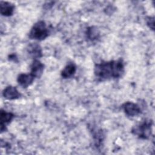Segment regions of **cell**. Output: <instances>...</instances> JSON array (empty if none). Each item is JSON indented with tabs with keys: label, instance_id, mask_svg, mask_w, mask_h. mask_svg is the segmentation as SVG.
Segmentation results:
<instances>
[{
	"label": "cell",
	"instance_id": "6da1fadb",
	"mask_svg": "<svg viewBox=\"0 0 155 155\" xmlns=\"http://www.w3.org/2000/svg\"><path fill=\"white\" fill-rule=\"evenodd\" d=\"M124 72V65L122 59L102 61L94 66L95 76L101 81L111 78H119Z\"/></svg>",
	"mask_w": 155,
	"mask_h": 155
},
{
	"label": "cell",
	"instance_id": "7a4b0ae2",
	"mask_svg": "<svg viewBox=\"0 0 155 155\" xmlns=\"http://www.w3.org/2000/svg\"><path fill=\"white\" fill-rule=\"evenodd\" d=\"M48 35L49 30L45 22L43 21H39L33 25L28 36L31 39L42 41L45 39Z\"/></svg>",
	"mask_w": 155,
	"mask_h": 155
},
{
	"label": "cell",
	"instance_id": "3957f363",
	"mask_svg": "<svg viewBox=\"0 0 155 155\" xmlns=\"http://www.w3.org/2000/svg\"><path fill=\"white\" fill-rule=\"evenodd\" d=\"M152 121L145 120L141 124L135 126L132 129V133L141 139H148L151 133Z\"/></svg>",
	"mask_w": 155,
	"mask_h": 155
},
{
	"label": "cell",
	"instance_id": "277c9868",
	"mask_svg": "<svg viewBox=\"0 0 155 155\" xmlns=\"http://www.w3.org/2000/svg\"><path fill=\"white\" fill-rule=\"evenodd\" d=\"M122 107L125 113L128 116L134 117L142 113L140 107L132 102H126L122 105Z\"/></svg>",
	"mask_w": 155,
	"mask_h": 155
},
{
	"label": "cell",
	"instance_id": "5b68a950",
	"mask_svg": "<svg viewBox=\"0 0 155 155\" xmlns=\"http://www.w3.org/2000/svg\"><path fill=\"white\" fill-rule=\"evenodd\" d=\"M44 65L41 63L39 60L35 59L31 65L30 74H32L35 78H40L44 71Z\"/></svg>",
	"mask_w": 155,
	"mask_h": 155
},
{
	"label": "cell",
	"instance_id": "8992f818",
	"mask_svg": "<svg viewBox=\"0 0 155 155\" xmlns=\"http://www.w3.org/2000/svg\"><path fill=\"white\" fill-rule=\"evenodd\" d=\"M3 96L8 100L16 99L20 97L21 94L15 87L8 86L2 91Z\"/></svg>",
	"mask_w": 155,
	"mask_h": 155
},
{
	"label": "cell",
	"instance_id": "52a82bcc",
	"mask_svg": "<svg viewBox=\"0 0 155 155\" xmlns=\"http://www.w3.org/2000/svg\"><path fill=\"white\" fill-rule=\"evenodd\" d=\"M35 80V77L31 74H20L17 78L18 84L23 88H27L30 86Z\"/></svg>",
	"mask_w": 155,
	"mask_h": 155
},
{
	"label": "cell",
	"instance_id": "ba28073f",
	"mask_svg": "<svg viewBox=\"0 0 155 155\" xmlns=\"http://www.w3.org/2000/svg\"><path fill=\"white\" fill-rule=\"evenodd\" d=\"M15 117V115L10 112H7L1 110L0 114V120H1V132L6 130L5 125L10 123L12 119Z\"/></svg>",
	"mask_w": 155,
	"mask_h": 155
},
{
	"label": "cell",
	"instance_id": "9c48e42d",
	"mask_svg": "<svg viewBox=\"0 0 155 155\" xmlns=\"http://www.w3.org/2000/svg\"><path fill=\"white\" fill-rule=\"evenodd\" d=\"M1 13L5 16H12L14 12L15 5L10 2L1 1L0 2Z\"/></svg>",
	"mask_w": 155,
	"mask_h": 155
},
{
	"label": "cell",
	"instance_id": "30bf717a",
	"mask_svg": "<svg viewBox=\"0 0 155 155\" xmlns=\"http://www.w3.org/2000/svg\"><path fill=\"white\" fill-rule=\"evenodd\" d=\"M27 52L31 57L35 58V59L41 57L42 55L41 48L36 43H33L28 45L27 48Z\"/></svg>",
	"mask_w": 155,
	"mask_h": 155
},
{
	"label": "cell",
	"instance_id": "8fae6325",
	"mask_svg": "<svg viewBox=\"0 0 155 155\" xmlns=\"http://www.w3.org/2000/svg\"><path fill=\"white\" fill-rule=\"evenodd\" d=\"M76 71V65L73 63H69L61 71V76L65 79L70 78L75 74Z\"/></svg>",
	"mask_w": 155,
	"mask_h": 155
},
{
	"label": "cell",
	"instance_id": "7c38bea8",
	"mask_svg": "<svg viewBox=\"0 0 155 155\" xmlns=\"http://www.w3.org/2000/svg\"><path fill=\"white\" fill-rule=\"evenodd\" d=\"M86 36L87 38L90 41L97 40L99 38V30L96 27H90L87 29Z\"/></svg>",
	"mask_w": 155,
	"mask_h": 155
},
{
	"label": "cell",
	"instance_id": "4fadbf2b",
	"mask_svg": "<svg viewBox=\"0 0 155 155\" xmlns=\"http://www.w3.org/2000/svg\"><path fill=\"white\" fill-rule=\"evenodd\" d=\"M147 24L150 28L154 30V18L148 16L147 18Z\"/></svg>",
	"mask_w": 155,
	"mask_h": 155
}]
</instances>
